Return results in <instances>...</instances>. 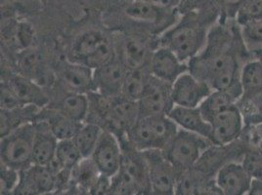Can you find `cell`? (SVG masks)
<instances>
[{"mask_svg":"<svg viewBox=\"0 0 262 195\" xmlns=\"http://www.w3.org/2000/svg\"><path fill=\"white\" fill-rule=\"evenodd\" d=\"M234 33L224 26L212 27L204 49L189 63V71L205 81L212 90L228 91L242 97L240 65Z\"/></svg>","mask_w":262,"mask_h":195,"instance_id":"cell-1","label":"cell"},{"mask_svg":"<svg viewBox=\"0 0 262 195\" xmlns=\"http://www.w3.org/2000/svg\"><path fill=\"white\" fill-rule=\"evenodd\" d=\"M208 33L209 30L198 14L191 13L164 31L160 45L173 51L182 62L188 64L204 49Z\"/></svg>","mask_w":262,"mask_h":195,"instance_id":"cell-2","label":"cell"},{"mask_svg":"<svg viewBox=\"0 0 262 195\" xmlns=\"http://www.w3.org/2000/svg\"><path fill=\"white\" fill-rule=\"evenodd\" d=\"M178 129L167 115L140 117L126 131L124 138L139 152L164 151Z\"/></svg>","mask_w":262,"mask_h":195,"instance_id":"cell-3","label":"cell"},{"mask_svg":"<svg viewBox=\"0 0 262 195\" xmlns=\"http://www.w3.org/2000/svg\"><path fill=\"white\" fill-rule=\"evenodd\" d=\"M126 144L127 149L122 147L120 170L111 179V193H152L148 165L143 152L133 149L127 142Z\"/></svg>","mask_w":262,"mask_h":195,"instance_id":"cell-4","label":"cell"},{"mask_svg":"<svg viewBox=\"0 0 262 195\" xmlns=\"http://www.w3.org/2000/svg\"><path fill=\"white\" fill-rule=\"evenodd\" d=\"M212 145L208 138L179 128L163 152L178 171L183 172L195 168Z\"/></svg>","mask_w":262,"mask_h":195,"instance_id":"cell-5","label":"cell"},{"mask_svg":"<svg viewBox=\"0 0 262 195\" xmlns=\"http://www.w3.org/2000/svg\"><path fill=\"white\" fill-rule=\"evenodd\" d=\"M35 134V122H29L1 137V163L20 171L33 164Z\"/></svg>","mask_w":262,"mask_h":195,"instance_id":"cell-6","label":"cell"},{"mask_svg":"<svg viewBox=\"0 0 262 195\" xmlns=\"http://www.w3.org/2000/svg\"><path fill=\"white\" fill-rule=\"evenodd\" d=\"M117 57L111 39L100 31H89L80 34L73 44L72 62L88 65L93 70L108 64Z\"/></svg>","mask_w":262,"mask_h":195,"instance_id":"cell-7","label":"cell"},{"mask_svg":"<svg viewBox=\"0 0 262 195\" xmlns=\"http://www.w3.org/2000/svg\"><path fill=\"white\" fill-rule=\"evenodd\" d=\"M149 170L151 191L155 194H175L180 175L163 151L142 152Z\"/></svg>","mask_w":262,"mask_h":195,"instance_id":"cell-8","label":"cell"},{"mask_svg":"<svg viewBox=\"0 0 262 195\" xmlns=\"http://www.w3.org/2000/svg\"><path fill=\"white\" fill-rule=\"evenodd\" d=\"M122 153V144L117 135L104 129L91 159L101 175L112 179L120 170Z\"/></svg>","mask_w":262,"mask_h":195,"instance_id":"cell-9","label":"cell"},{"mask_svg":"<svg viewBox=\"0 0 262 195\" xmlns=\"http://www.w3.org/2000/svg\"><path fill=\"white\" fill-rule=\"evenodd\" d=\"M210 141L214 145L226 147L236 141L245 130V122L237 104L231 106L209 121Z\"/></svg>","mask_w":262,"mask_h":195,"instance_id":"cell-10","label":"cell"},{"mask_svg":"<svg viewBox=\"0 0 262 195\" xmlns=\"http://www.w3.org/2000/svg\"><path fill=\"white\" fill-rule=\"evenodd\" d=\"M212 89L189 70L182 74L171 85V97L174 106L199 108Z\"/></svg>","mask_w":262,"mask_h":195,"instance_id":"cell-11","label":"cell"},{"mask_svg":"<svg viewBox=\"0 0 262 195\" xmlns=\"http://www.w3.org/2000/svg\"><path fill=\"white\" fill-rule=\"evenodd\" d=\"M137 103L140 117L167 115L174 107L171 97V84L153 76Z\"/></svg>","mask_w":262,"mask_h":195,"instance_id":"cell-12","label":"cell"},{"mask_svg":"<svg viewBox=\"0 0 262 195\" xmlns=\"http://www.w3.org/2000/svg\"><path fill=\"white\" fill-rule=\"evenodd\" d=\"M127 71L128 66L121 58L117 56L108 64L93 70V92L106 97L120 96Z\"/></svg>","mask_w":262,"mask_h":195,"instance_id":"cell-13","label":"cell"},{"mask_svg":"<svg viewBox=\"0 0 262 195\" xmlns=\"http://www.w3.org/2000/svg\"><path fill=\"white\" fill-rule=\"evenodd\" d=\"M148 67L155 78L171 85L179 76L189 70L187 63L182 62L173 51L161 45L154 50Z\"/></svg>","mask_w":262,"mask_h":195,"instance_id":"cell-14","label":"cell"},{"mask_svg":"<svg viewBox=\"0 0 262 195\" xmlns=\"http://www.w3.org/2000/svg\"><path fill=\"white\" fill-rule=\"evenodd\" d=\"M57 190V180L54 174L45 166L31 164L21 170L20 183L15 193L46 194Z\"/></svg>","mask_w":262,"mask_h":195,"instance_id":"cell-15","label":"cell"},{"mask_svg":"<svg viewBox=\"0 0 262 195\" xmlns=\"http://www.w3.org/2000/svg\"><path fill=\"white\" fill-rule=\"evenodd\" d=\"M252 178L245 169L242 162L235 161L222 165L215 175L214 184L220 194H249Z\"/></svg>","mask_w":262,"mask_h":195,"instance_id":"cell-16","label":"cell"},{"mask_svg":"<svg viewBox=\"0 0 262 195\" xmlns=\"http://www.w3.org/2000/svg\"><path fill=\"white\" fill-rule=\"evenodd\" d=\"M174 12V9L161 8L145 0H133L125 8V14L131 20L143 25L164 28V31L177 22Z\"/></svg>","mask_w":262,"mask_h":195,"instance_id":"cell-17","label":"cell"},{"mask_svg":"<svg viewBox=\"0 0 262 195\" xmlns=\"http://www.w3.org/2000/svg\"><path fill=\"white\" fill-rule=\"evenodd\" d=\"M58 76L65 90L88 95L94 90L93 69L70 60L61 65Z\"/></svg>","mask_w":262,"mask_h":195,"instance_id":"cell-18","label":"cell"},{"mask_svg":"<svg viewBox=\"0 0 262 195\" xmlns=\"http://www.w3.org/2000/svg\"><path fill=\"white\" fill-rule=\"evenodd\" d=\"M8 84L23 106H34L42 109L49 105V98L42 87L32 78L18 75L13 76Z\"/></svg>","mask_w":262,"mask_h":195,"instance_id":"cell-19","label":"cell"},{"mask_svg":"<svg viewBox=\"0 0 262 195\" xmlns=\"http://www.w3.org/2000/svg\"><path fill=\"white\" fill-rule=\"evenodd\" d=\"M167 116L178 128L211 139V126L203 116L200 108H185L174 106Z\"/></svg>","mask_w":262,"mask_h":195,"instance_id":"cell-20","label":"cell"},{"mask_svg":"<svg viewBox=\"0 0 262 195\" xmlns=\"http://www.w3.org/2000/svg\"><path fill=\"white\" fill-rule=\"evenodd\" d=\"M34 122L36 134L33 148V163L47 166L55 158L59 141L47 122L40 119H36Z\"/></svg>","mask_w":262,"mask_h":195,"instance_id":"cell-21","label":"cell"},{"mask_svg":"<svg viewBox=\"0 0 262 195\" xmlns=\"http://www.w3.org/2000/svg\"><path fill=\"white\" fill-rule=\"evenodd\" d=\"M36 119L44 120L47 122L58 141L73 140L83 123L67 117L54 108L41 109Z\"/></svg>","mask_w":262,"mask_h":195,"instance_id":"cell-22","label":"cell"},{"mask_svg":"<svg viewBox=\"0 0 262 195\" xmlns=\"http://www.w3.org/2000/svg\"><path fill=\"white\" fill-rule=\"evenodd\" d=\"M53 108L71 119L85 122L89 113V98L86 94L65 90V94Z\"/></svg>","mask_w":262,"mask_h":195,"instance_id":"cell-23","label":"cell"},{"mask_svg":"<svg viewBox=\"0 0 262 195\" xmlns=\"http://www.w3.org/2000/svg\"><path fill=\"white\" fill-rule=\"evenodd\" d=\"M41 109L34 106H25L13 109H1L0 137L29 122H34Z\"/></svg>","mask_w":262,"mask_h":195,"instance_id":"cell-24","label":"cell"},{"mask_svg":"<svg viewBox=\"0 0 262 195\" xmlns=\"http://www.w3.org/2000/svg\"><path fill=\"white\" fill-rule=\"evenodd\" d=\"M152 77L153 76L149 70L148 65L128 68L121 95L132 101L138 102L149 85Z\"/></svg>","mask_w":262,"mask_h":195,"instance_id":"cell-25","label":"cell"},{"mask_svg":"<svg viewBox=\"0 0 262 195\" xmlns=\"http://www.w3.org/2000/svg\"><path fill=\"white\" fill-rule=\"evenodd\" d=\"M101 176L102 175L91 157L82 158L72 170L71 182L76 184L80 191H86L89 193L94 191Z\"/></svg>","mask_w":262,"mask_h":195,"instance_id":"cell-26","label":"cell"},{"mask_svg":"<svg viewBox=\"0 0 262 195\" xmlns=\"http://www.w3.org/2000/svg\"><path fill=\"white\" fill-rule=\"evenodd\" d=\"M153 51L149 50L147 44L142 39L128 36L123 40V56L121 59L128 68L140 67L148 65Z\"/></svg>","mask_w":262,"mask_h":195,"instance_id":"cell-27","label":"cell"},{"mask_svg":"<svg viewBox=\"0 0 262 195\" xmlns=\"http://www.w3.org/2000/svg\"><path fill=\"white\" fill-rule=\"evenodd\" d=\"M103 130L104 129L96 123L88 121L82 123L73 141L83 158L91 157Z\"/></svg>","mask_w":262,"mask_h":195,"instance_id":"cell-28","label":"cell"},{"mask_svg":"<svg viewBox=\"0 0 262 195\" xmlns=\"http://www.w3.org/2000/svg\"><path fill=\"white\" fill-rule=\"evenodd\" d=\"M242 96L262 94V62L252 60L242 66L240 75Z\"/></svg>","mask_w":262,"mask_h":195,"instance_id":"cell-29","label":"cell"},{"mask_svg":"<svg viewBox=\"0 0 262 195\" xmlns=\"http://www.w3.org/2000/svg\"><path fill=\"white\" fill-rule=\"evenodd\" d=\"M238 99L228 91L212 90V92L206 98V100L199 107L203 116L209 123L219 112L228 109L231 106L237 104Z\"/></svg>","mask_w":262,"mask_h":195,"instance_id":"cell-30","label":"cell"},{"mask_svg":"<svg viewBox=\"0 0 262 195\" xmlns=\"http://www.w3.org/2000/svg\"><path fill=\"white\" fill-rule=\"evenodd\" d=\"M246 126L262 124V94L242 96L237 102Z\"/></svg>","mask_w":262,"mask_h":195,"instance_id":"cell-31","label":"cell"},{"mask_svg":"<svg viewBox=\"0 0 262 195\" xmlns=\"http://www.w3.org/2000/svg\"><path fill=\"white\" fill-rule=\"evenodd\" d=\"M55 158L64 170L72 171L83 157L73 140H65L58 141Z\"/></svg>","mask_w":262,"mask_h":195,"instance_id":"cell-32","label":"cell"},{"mask_svg":"<svg viewBox=\"0 0 262 195\" xmlns=\"http://www.w3.org/2000/svg\"><path fill=\"white\" fill-rule=\"evenodd\" d=\"M239 27L245 48L251 53L262 50V19Z\"/></svg>","mask_w":262,"mask_h":195,"instance_id":"cell-33","label":"cell"},{"mask_svg":"<svg viewBox=\"0 0 262 195\" xmlns=\"http://www.w3.org/2000/svg\"><path fill=\"white\" fill-rule=\"evenodd\" d=\"M40 56L33 48L24 49L19 57V65L22 70L23 76H27L34 80V76L38 77V71L41 69Z\"/></svg>","mask_w":262,"mask_h":195,"instance_id":"cell-34","label":"cell"},{"mask_svg":"<svg viewBox=\"0 0 262 195\" xmlns=\"http://www.w3.org/2000/svg\"><path fill=\"white\" fill-rule=\"evenodd\" d=\"M261 19L262 0H244L235 18L238 26Z\"/></svg>","mask_w":262,"mask_h":195,"instance_id":"cell-35","label":"cell"},{"mask_svg":"<svg viewBox=\"0 0 262 195\" xmlns=\"http://www.w3.org/2000/svg\"><path fill=\"white\" fill-rule=\"evenodd\" d=\"M21 171L1 163V179L0 190L1 194L15 193L20 183Z\"/></svg>","mask_w":262,"mask_h":195,"instance_id":"cell-36","label":"cell"},{"mask_svg":"<svg viewBox=\"0 0 262 195\" xmlns=\"http://www.w3.org/2000/svg\"><path fill=\"white\" fill-rule=\"evenodd\" d=\"M242 164L252 179H262V152L259 150L246 152Z\"/></svg>","mask_w":262,"mask_h":195,"instance_id":"cell-37","label":"cell"},{"mask_svg":"<svg viewBox=\"0 0 262 195\" xmlns=\"http://www.w3.org/2000/svg\"><path fill=\"white\" fill-rule=\"evenodd\" d=\"M25 107L13 92L8 82H1V109H13Z\"/></svg>","mask_w":262,"mask_h":195,"instance_id":"cell-38","label":"cell"},{"mask_svg":"<svg viewBox=\"0 0 262 195\" xmlns=\"http://www.w3.org/2000/svg\"><path fill=\"white\" fill-rule=\"evenodd\" d=\"M15 37L24 49L30 48L34 40V30L28 22H20L16 27Z\"/></svg>","mask_w":262,"mask_h":195,"instance_id":"cell-39","label":"cell"},{"mask_svg":"<svg viewBox=\"0 0 262 195\" xmlns=\"http://www.w3.org/2000/svg\"><path fill=\"white\" fill-rule=\"evenodd\" d=\"M224 17L229 20H235L244 0H217Z\"/></svg>","mask_w":262,"mask_h":195,"instance_id":"cell-40","label":"cell"},{"mask_svg":"<svg viewBox=\"0 0 262 195\" xmlns=\"http://www.w3.org/2000/svg\"><path fill=\"white\" fill-rule=\"evenodd\" d=\"M145 1L164 9H175L181 2V0H145Z\"/></svg>","mask_w":262,"mask_h":195,"instance_id":"cell-41","label":"cell"},{"mask_svg":"<svg viewBox=\"0 0 262 195\" xmlns=\"http://www.w3.org/2000/svg\"><path fill=\"white\" fill-rule=\"evenodd\" d=\"M249 194L262 195V179H252Z\"/></svg>","mask_w":262,"mask_h":195,"instance_id":"cell-42","label":"cell"},{"mask_svg":"<svg viewBox=\"0 0 262 195\" xmlns=\"http://www.w3.org/2000/svg\"><path fill=\"white\" fill-rule=\"evenodd\" d=\"M252 54L254 55V56L256 57V59L260 60V61L262 62V50L256 51V52H254V53H252Z\"/></svg>","mask_w":262,"mask_h":195,"instance_id":"cell-43","label":"cell"},{"mask_svg":"<svg viewBox=\"0 0 262 195\" xmlns=\"http://www.w3.org/2000/svg\"><path fill=\"white\" fill-rule=\"evenodd\" d=\"M257 150H259V151L262 152V140L261 141H260V143L258 144V147H257Z\"/></svg>","mask_w":262,"mask_h":195,"instance_id":"cell-44","label":"cell"},{"mask_svg":"<svg viewBox=\"0 0 262 195\" xmlns=\"http://www.w3.org/2000/svg\"><path fill=\"white\" fill-rule=\"evenodd\" d=\"M25 1H26V0H25Z\"/></svg>","mask_w":262,"mask_h":195,"instance_id":"cell-45","label":"cell"}]
</instances>
